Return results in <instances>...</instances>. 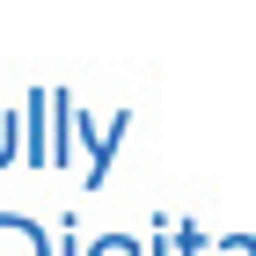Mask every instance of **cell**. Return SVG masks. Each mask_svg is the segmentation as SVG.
Returning <instances> with one entry per match:
<instances>
[{
	"label": "cell",
	"instance_id": "cell-1",
	"mask_svg": "<svg viewBox=\"0 0 256 256\" xmlns=\"http://www.w3.org/2000/svg\"><path fill=\"white\" fill-rule=\"evenodd\" d=\"M0 256H52V234L22 212H0Z\"/></svg>",
	"mask_w": 256,
	"mask_h": 256
},
{
	"label": "cell",
	"instance_id": "cell-2",
	"mask_svg": "<svg viewBox=\"0 0 256 256\" xmlns=\"http://www.w3.org/2000/svg\"><path fill=\"white\" fill-rule=\"evenodd\" d=\"M22 154L37 161V168H52V88L30 96V139H22Z\"/></svg>",
	"mask_w": 256,
	"mask_h": 256
},
{
	"label": "cell",
	"instance_id": "cell-3",
	"mask_svg": "<svg viewBox=\"0 0 256 256\" xmlns=\"http://www.w3.org/2000/svg\"><path fill=\"white\" fill-rule=\"evenodd\" d=\"M168 256H212V234L198 220H168Z\"/></svg>",
	"mask_w": 256,
	"mask_h": 256
},
{
	"label": "cell",
	"instance_id": "cell-4",
	"mask_svg": "<svg viewBox=\"0 0 256 256\" xmlns=\"http://www.w3.org/2000/svg\"><path fill=\"white\" fill-rule=\"evenodd\" d=\"M80 256H146L132 234H96V242H80Z\"/></svg>",
	"mask_w": 256,
	"mask_h": 256
},
{
	"label": "cell",
	"instance_id": "cell-5",
	"mask_svg": "<svg viewBox=\"0 0 256 256\" xmlns=\"http://www.w3.org/2000/svg\"><path fill=\"white\" fill-rule=\"evenodd\" d=\"M15 146H22V132H15V110H0V168L15 161Z\"/></svg>",
	"mask_w": 256,
	"mask_h": 256
},
{
	"label": "cell",
	"instance_id": "cell-6",
	"mask_svg": "<svg viewBox=\"0 0 256 256\" xmlns=\"http://www.w3.org/2000/svg\"><path fill=\"white\" fill-rule=\"evenodd\" d=\"M212 256H256V234H220Z\"/></svg>",
	"mask_w": 256,
	"mask_h": 256
},
{
	"label": "cell",
	"instance_id": "cell-7",
	"mask_svg": "<svg viewBox=\"0 0 256 256\" xmlns=\"http://www.w3.org/2000/svg\"><path fill=\"white\" fill-rule=\"evenodd\" d=\"M59 256H80V220H74V212L59 220Z\"/></svg>",
	"mask_w": 256,
	"mask_h": 256
}]
</instances>
